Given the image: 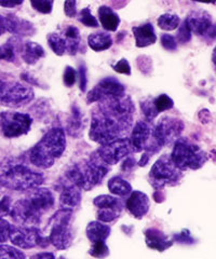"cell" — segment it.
I'll return each instance as SVG.
<instances>
[{"mask_svg":"<svg viewBox=\"0 0 216 259\" xmlns=\"http://www.w3.org/2000/svg\"><path fill=\"white\" fill-rule=\"evenodd\" d=\"M24 3V0H0V7L3 8H14L22 5Z\"/></svg>","mask_w":216,"mask_h":259,"instance_id":"obj_48","label":"cell"},{"mask_svg":"<svg viewBox=\"0 0 216 259\" xmlns=\"http://www.w3.org/2000/svg\"><path fill=\"white\" fill-rule=\"evenodd\" d=\"M78 20H79L80 23H82L83 25L87 26V27L97 28L99 26L98 20L94 18L89 8H84V9H82L81 11H80Z\"/></svg>","mask_w":216,"mask_h":259,"instance_id":"obj_35","label":"cell"},{"mask_svg":"<svg viewBox=\"0 0 216 259\" xmlns=\"http://www.w3.org/2000/svg\"><path fill=\"white\" fill-rule=\"evenodd\" d=\"M66 149L65 131L62 127H52L33 148L29 150V161L39 168L51 167Z\"/></svg>","mask_w":216,"mask_h":259,"instance_id":"obj_2","label":"cell"},{"mask_svg":"<svg viewBox=\"0 0 216 259\" xmlns=\"http://www.w3.org/2000/svg\"><path fill=\"white\" fill-rule=\"evenodd\" d=\"M173 106V100L166 94H161L157 97H148L141 103V109L147 122L153 121L160 112L172 109Z\"/></svg>","mask_w":216,"mask_h":259,"instance_id":"obj_16","label":"cell"},{"mask_svg":"<svg viewBox=\"0 0 216 259\" xmlns=\"http://www.w3.org/2000/svg\"><path fill=\"white\" fill-rule=\"evenodd\" d=\"M71 215V209L63 208L58 210L50 220L51 231L48 240L58 249H66L73 243L74 233L70 226Z\"/></svg>","mask_w":216,"mask_h":259,"instance_id":"obj_7","label":"cell"},{"mask_svg":"<svg viewBox=\"0 0 216 259\" xmlns=\"http://www.w3.org/2000/svg\"><path fill=\"white\" fill-rule=\"evenodd\" d=\"M138 66L144 74H147L151 70V60L148 56H140L138 59Z\"/></svg>","mask_w":216,"mask_h":259,"instance_id":"obj_46","label":"cell"},{"mask_svg":"<svg viewBox=\"0 0 216 259\" xmlns=\"http://www.w3.org/2000/svg\"><path fill=\"white\" fill-rule=\"evenodd\" d=\"M11 225L8 223L3 217H0V243H5L9 240Z\"/></svg>","mask_w":216,"mask_h":259,"instance_id":"obj_43","label":"cell"},{"mask_svg":"<svg viewBox=\"0 0 216 259\" xmlns=\"http://www.w3.org/2000/svg\"><path fill=\"white\" fill-rule=\"evenodd\" d=\"M99 19L103 28L107 31H116L120 25L119 15L107 6L99 8Z\"/></svg>","mask_w":216,"mask_h":259,"instance_id":"obj_25","label":"cell"},{"mask_svg":"<svg viewBox=\"0 0 216 259\" xmlns=\"http://www.w3.org/2000/svg\"><path fill=\"white\" fill-rule=\"evenodd\" d=\"M88 45L95 52H102L108 50L113 46V38L105 31H98L90 34L88 37Z\"/></svg>","mask_w":216,"mask_h":259,"instance_id":"obj_27","label":"cell"},{"mask_svg":"<svg viewBox=\"0 0 216 259\" xmlns=\"http://www.w3.org/2000/svg\"><path fill=\"white\" fill-rule=\"evenodd\" d=\"M84 128V120L82 117V113L80 111L77 105L71 106L70 116L67 120L66 131L67 133L73 137H79L82 134Z\"/></svg>","mask_w":216,"mask_h":259,"instance_id":"obj_24","label":"cell"},{"mask_svg":"<svg viewBox=\"0 0 216 259\" xmlns=\"http://www.w3.org/2000/svg\"><path fill=\"white\" fill-rule=\"evenodd\" d=\"M33 125V118L28 113L19 111L0 112V134L6 139H17L26 135Z\"/></svg>","mask_w":216,"mask_h":259,"instance_id":"obj_9","label":"cell"},{"mask_svg":"<svg viewBox=\"0 0 216 259\" xmlns=\"http://www.w3.org/2000/svg\"><path fill=\"white\" fill-rule=\"evenodd\" d=\"M31 204H33L42 215L48 212L54 205V197L49 189L46 188H34L29 190L26 197Z\"/></svg>","mask_w":216,"mask_h":259,"instance_id":"obj_19","label":"cell"},{"mask_svg":"<svg viewBox=\"0 0 216 259\" xmlns=\"http://www.w3.org/2000/svg\"><path fill=\"white\" fill-rule=\"evenodd\" d=\"M77 186L68 182L64 177V182L62 183L61 192H60V204L63 208L73 209L76 207L80 201H81V192Z\"/></svg>","mask_w":216,"mask_h":259,"instance_id":"obj_18","label":"cell"},{"mask_svg":"<svg viewBox=\"0 0 216 259\" xmlns=\"http://www.w3.org/2000/svg\"><path fill=\"white\" fill-rule=\"evenodd\" d=\"M48 44L51 48V50L59 56H62L65 53H67V45L65 41V38L63 37L62 34H58V32H52L47 37Z\"/></svg>","mask_w":216,"mask_h":259,"instance_id":"obj_31","label":"cell"},{"mask_svg":"<svg viewBox=\"0 0 216 259\" xmlns=\"http://www.w3.org/2000/svg\"><path fill=\"white\" fill-rule=\"evenodd\" d=\"M146 244L148 247L157 249L159 252L166 249L171 246L169 239L166 238L165 234L158 229H148L145 232Z\"/></svg>","mask_w":216,"mask_h":259,"instance_id":"obj_26","label":"cell"},{"mask_svg":"<svg viewBox=\"0 0 216 259\" xmlns=\"http://www.w3.org/2000/svg\"><path fill=\"white\" fill-rule=\"evenodd\" d=\"M30 259H57L52 253H39L34 256H31Z\"/></svg>","mask_w":216,"mask_h":259,"instance_id":"obj_49","label":"cell"},{"mask_svg":"<svg viewBox=\"0 0 216 259\" xmlns=\"http://www.w3.org/2000/svg\"><path fill=\"white\" fill-rule=\"evenodd\" d=\"M174 165L181 171L184 169H198L207 161V155L198 145L185 139L175 141L170 156Z\"/></svg>","mask_w":216,"mask_h":259,"instance_id":"obj_5","label":"cell"},{"mask_svg":"<svg viewBox=\"0 0 216 259\" xmlns=\"http://www.w3.org/2000/svg\"><path fill=\"white\" fill-rule=\"evenodd\" d=\"M180 23H181L180 16L173 13H164L162 15H160L157 21L158 26L166 31L177 29L180 26Z\"/></svg>","mask_w":216,"mask_h":259,"instance_id":"obj_32","label":"cell"},{"mask_svg":"<svg viewBox=\"0 0 216 259\" xmlns=\"http://www.w3.org/2000/svg\"><path fill=\"white\" fill-rule=\"evenodd\" d=\"M151 139V127L146 121H140L133 127L130 136V145L132 151L141 152L147 148Z\"/></svg>","mask_w":216,"mask_h":259,"instance_id":"obj_17","label":"cell"},{"mask_svg":"<svg viewBox=\"0 0 216 259\" xmlns=\"http://www.w3.org/2000/svg\"><path fill=\"white\" fill-rule=\"evenodd\" d=\"M42 183L44 176L41 174L21 163L9 165L0 175V185L14 191L31 190Z\"/></svg>","mask_w":216,"mask_h":259,"instance_id":"obj_4","label":"cell"},{"mask_svg":"<svg viewBox=\"0 0 216 259\" xmlns=\"http://www.w3.org/2000/svg\"><path fill=\"white\" fill-rule=\"evenodd\" d=\"M98 103L92 115L90 140L105 145L122 139V135L127 132L133 122L135 107L131 97L124 93Z\"/></svg>","mask_w":216,"mask_h":259,"instance_id":"obj_1","label":"cell"},{"mask_svg":"<svg viewBox=\"0 0 216 259\" xmlns=\"http://www.w3.org/2000/svg\"><path fill=\"white\" fill-rule=\"evenodd\" d=\"M179 28V31H178V35H177V41L181 42V44H187L191 40V36H193V34H191L190 29L188 28V26L186 25L185 22H183V24L181 26L178 27Z\"/></svg>","mask_w":216,"mask_h":259,"instance_id":"obj_38","label":"cell"},{"mask_svg":"<svg viewBox=\"0 0 216 259\" xmlns=\"http://www.w3.org/2000/svg\"><path fill=\"white\" fill-rule=\"evenodd\" d=\"M93 203L99 209H104V208H114V209H120V210L122 209V205L120 203V201L115 197L108 196V194H102V196L97 197L94 199Z\"/></svg>","mask_w":216,"mask_h":259,"instance_id":"obj_33","label":"cell"},{"mask_svg":"<svg viewBox=\"0 0 216 259\" xmlns=\"http://www.w3.org/2000/svg\"><path fill=\"white\" fill-rule=\"evenodd\" d=\"M135 38V46L138 48H146L154 45L157 41V35L155 28L151 23L143 24L140 26H134L132 28Z\"/></svg>","mask_w":216,"mask_h":259,"instance_id":"obj_22","label":"cell"},{"mask_svg":"<svg viewBox=\"0 0 216 259\" xmlns=\"http://www.w3.org/2000/svg\"><path fill=\"white\" fill-rule=\"evenodd\" d=\"M182 176V171L174 165L170 156L167 155L160 157L149 173L150 184L157 189H161L165 186L177 185Z\"/></svg>","mask_w":216,"mask_h":259,"instance_id":"obj_8","label":"cell"},{"mask_svg":"<svg viewBox=\"0 0 216 259\" xmlns=\"http://www.w3.org/2000/svg\"><path fill=\"white\" fill-rule=\"evenodd\" d=\"M62 35L65 38L67 45V53L69 55H75L79 50L80 44H81V37H80L79 29L74 25H68L64 29Z\"/></svg>","mask_w":216,"mask_h":259,"instance_id":"obj_29","label":"cell"},{"mask_svg":"<svg viewBox=\"0 0 216 259\" xmlns=\"http://www.w3.org/2000/svg\"><path fill=\"white\" fill-rule=\"evenodd\" d=\"M108 171L109 165L95 151L90 156L89 160L71 166L64 177L77 186L79 189L91 190L95 186L101 184Z\"/></svg>","mask_w":216,"mask_h":259,"instance_id":"obj_3","label":"cell"},{"mask_svg":"<svg viewBox=\"0 0 216 259\" xmlns=\"http://www.w3.org/2000/svg\"><path fill=\"white\" fill-rule=\"evenodd\" d=\"M41 236L40 231L35 227H23L12 226L9 240L12 244L20 248H33L41 244Z\"/></svg>","mask_w":216,"mask_h":259,"instance_id":"obj_15","label":"cell"},{"mask_svg":"<svg viewBox=\"0 0 216 259\" xmlns=\"http://www.w3.org/2000/svg\"><path fill=\"white\" fill-rule=\"evenodd\" d=\"M10 216L20 226L35 227L41 221L42 214L25 198L15 202V204L11 207Z\"/></svg>","mask_w":216,"mask_h":259,"instance_id":"obj_13","label":"cell"},{"mask_svg":"<svg viewBox=\"0 0 216 259\" xmlns=\"http://www.w3.org/2000/svg\"><path fill=\"white\" fill-rule=\"evenodd\" d=\"M15 59V49L14 45L11 44V40H9L6 45L0 46V61H8L13 62Z\"/></svg>","mask_w":216,"mask_h":259,"instance_id":"obj_37","label":"cell"},{"mask_svg":"<svg viewBox=\"0 0 216 259\" xmlns=\"http://www.w3.org/2000/svg\"><path fill=\"white\" fill-rule=\"evenodd\" d=\"M107 186H108L109 191L118 197L127 196V194L132 191L131 185L125 180H123V178L119 177V176H115L113 178H110V180L108 181Z\"/></svg>","mask_w":216,"mask_h":259,"instance_id":"obj_30","label":"cell"},{"mask_svg":"<svg viewBox=\"0 0 216 259\" xmlns=\"http://www.w3.org/2000/svg\"><path fill=\"white\" fill-rule=\"evenodd\" d=\"M22 59L28 65H35L39 60L45 58V49L37 42L26 41L22 47Z\"/></svg>","mask_w":216,"mask_h":259,"instance_id":"obj_23","label":"cell"},{"mask_svg":"<svg viewBox=\"0 0 216 259\" xmlns=\"http://www.w3.org/2000/svg\"><path fill=\"white\" fill-rule=\"evenodd\" d=\"M148 160H149V153H148V152H145V153H144V156L142 157V159H141L139 164H140L141 166H145L146 163L148 162Z\"/></svg>","mask_w":216,"mask_h":259,"instance_id":"obj_52","label":"cell"},{"mask_svg":"<svg viewBox=\"0 0 216 259\" xmlns=\"http://www.w3.org/2000/svg\"><path fill=\"white\" fill-rule=\"evenodd\" d=\"M191 34L213 41L215 39V25L212 16L205 11H193L184 21Z\"/></svg>","mask_w":216,"mask_h":259,"instance_id":"obj_11","label":"cell"},{"mask_svg":"<svg viewBox=\"0 0 216 259\" xmlns=\"http://www.w3.org/2000/svg\"><path fill=\"white\" fill-rule=\"evenodd\" d=\"M161 45L166 51H175L178 49L177 38L169 34H163L161 36Z\"/></svg>","mask_w":216,"mask_h":259,"instance_id":"obj_41","label":"cell"},{"mask_svg":"<svg viewBox=\"0 0 216 259\" xmlns=\"http://www.w3.org/2000/svg\"><path fill=\"white\" fill-rule=\"evenodd\" d=\"M64 13L67 18L74 19L77 15V2L76 0H65L64 3Z\"/></svg>","mask_w":216,"mask_h":259,"instance_id":"obj_44","label":"cell"},{"mask_svg":"<svg viewBox=\"0 0 216 259\" xmlns=\"http://www.w3.org/2000/svg\"><path fill=\"white\" fill-rule=\"evenodd\" d=\"M126 208L137 218H143L149 210V199L142 191H134L126 200Z\"/></svg>","mask_w":216,"mask_h":259,"instance_id":"obj_20","label":"cell"},{"mask_svg":"<svg viewBox=\"0 0 216 259\" xmlns=\"http://www.w3.org/2000/svg\"><path fill=\"white\" fill-rule=\"evenodd\" d=\"M132 151L129 139H118L105 145H101L97 150L101 159L108 165H115L119 163L122 159L126 158Z\"/></svg>","mask_w":216,"mask_h":259,"instance_id":"obj_12","label":"cell"},{"mask_svg":"<svg viewBox=\"0 0 216 259\" xmlns=\"http://www.w3.org/2000/svg\"><path fill=\"white\" fill-rule=\"evenodd\" d=\"M78 77H79V83H80V90L85 92L87 84H88V78H87V67L84 64L79 65L78 70Z\"/></svg>","mask_w":216,"mask_h":259,"instance_id":"obj_45","label":"cell"},{"mask_svg":"<svg viewBox=\"0 0 216 259\" xmlns=\"http://www.w3.org/2000/svg\"><path fill=\"white\" fill-rule=\"evenodd\" d=\"M6 31H7V28H6V18H5V16H3L2 14H0V36L4 35Z\"/></svg>","mask_w":216,"mask_h":259,"instance_id":"obj_51","label":"cell"},{"mask_svg":"<svg viewBox=\"0 0 216 259\" xmlns=\"http://www.w3.org/2000/svg\"><path fill=\"white\" fill-rule=\"evenodd\" d=\"M0 259H26L25 254L17 247L0 245Z\"/></svg>","mask_w":216,"mask_h":259,"instance_id":"obj_34","label":"cell"},{"mask_svg":"<svg viewBox=\"0 0 216 259\" xmlns=\"http://www.w3.org/2000/svg\"><path fill=\"white\" fill-rule=\"evenodd\" d=\"M125 93L124 85L113 77H107L101 80L92 90L88 93V103H98L108 97L122 95Z\"/></svg>","mask_w":216,"mask_h":259,"instance_id":"obj_14","label":"cell"},{"mask_svg":"<svg viewBox=\"0 0 216 259\" xmlns=\"http://www.w3.org/2000/svg\"><path fill=\"white\" fill-rule=\"evenodd\" d=\"M197 3H203V4H215V0H193Z\"/></svg>","mask_w":216,"mask_h":259,"instance_id":"obj_53","label":"cell"},{"mask_svg":"<svg viewBox=\"0 0 216 259\" xmlns=\"http://www.w3.org/2000/svg\"><path fill=\"white\" fill-rule=\"evenodd\" d=\"M85 232L88 239L93 244L97 242H105L110 234V228L102 222H92L88 225Z\"/></svg>","mask_w":216,"mask_h":259,"instance_id":"obj_28","label":"cell"},{"mask_svg":"<svg viewBox=\"0 0 216 259\" xmlns=\"http://www.w3.org/2000/svg\"><path fill=\"white\" fill-rule=\"evenodd\" d=\"M113 68L116 72H118V74H122V75H126V76L131 75V66L126 59H121L120 61H118L114 65Z\"/></svg>","mask_w":216,"mask_h":259,"instance_id":"obj_42","label":"cell"},{"mask_svg":"<svg viewBox=\"0 0 216 259\" xmlns=\"http://www.w3.org/2000/svg\"><path fill=\"white\" fill-rule=\"evenodd\" d=\"M35 99V92L27 84L3 82L0 87V102L9 107H21Z\"/></svg>","mask_w":216,"mask_h":259,"instance_id":"obj_10","label":"cell"},{"mask_svg":"<svg viewBox=\"0 0 216 259\" xmlns=\"http://www.w3.org/2000/svg\"><path fill=\"white\" fill-rule=\"evenodd\" d=\"M11 210V200L9 197H4L0 200V217L10 214Z\"/></svg>","mask_w":216,"mask_h":259,"instance_id":"obj_47","label":"cell"},{"mask_svg":"<svg viewBox=\"0 0 216 259\" xmlns=\"http://www.w3.org/2000/svg\"><path fill=\"white\" fill-rule=\"evenodd\" d=\"M135 165V159L133 158H130V157H126L124 162H123V165H122V168L123 169H130V168H133Z\"/></svg>","mask_w":216,"mask_h":259,"instance_id":"obj_50","label":"cell"},{"mask_svg":"<svg viewBox=\"0 0 216 259\" xmlns=\"http://www.w3.org/2000/svg\"><path fill=\"white\" fill-rule=\"evenodd\" d=\"M90 254L98 258H103L108 255V247L105 244V242L93 243V247L90 250Z\"/></svg>","mask_w":216,"mask_h":259,"instance_id":"obj_40","label":"cell"},{"mask_svg":"<svg viewBox=\"0 0 216 259\" xmlns=\"http://www.w3.org/2000/svg\"><path fill=\"white\" fill-rule=\"evenodd\" d=\"M183 130L184 123L182 120L170 116L162 117L155 127L151 128V139L145 151L154 153L164 146L170 145L180 139Z\"/></svg>","mask_w":216,"mask_h":259,"instance_id":"obj_6","label":"cell"},{"mask_svg":"<svg viewBox=\"0 0 216 259\" xmlns=\"http://www.w3.org/2000/svg\"><path fill=\"white\" fill-rule=\"evenodd\" d=\"M77 80V72L76 70L71 67V66H66L65 70H64V75H63V81L64 83L67 88H71L75 83Z\"/></svg>","mask_w":216,"mask_h":259,"instance_id":"obj_39","label":"cell"},{"mask_svg":"<svg viewBox=\"0 0 216 259\" xmlns=\"http://www.w3.org/2000/svg\"><path fill=\"white\" fill-rule=\"evenodd\" d=\"M6 28L7 31L18 36H33L36 32V28L30 22L12 14L6 16Z\"/></svg>","mask_w":216,"mask_h":259,"instance_id":"obj_21","label":"cell"},{"mask_svg":"<svg viewBox=\"0 0 216 259\" xmlns=\"http://www.w3.org/2000/svg\"><path fill=\"white\" fill-rule=\"evenodd\" d=\"M3 82H4V81L2 80V79H0V87H2V84H3Z\"/></svg>","mask_w":216,"mask_h":259,"instance_id":"obj_54","label":"cell"},{"mask_svg":"<svg viewBox=\"0 0 216 259\" xmlns=\"http://www.w3.org/2000/svg\"><path fill=\"white\" fill-rule=\"evenodd\" d=\"M31 7L41 14H50L53 10L54 0H30Z\"/></svg>","mask_w":216,"mask_h":259,"instance_id":"obj_36","label":"cell"}]
</instances>
